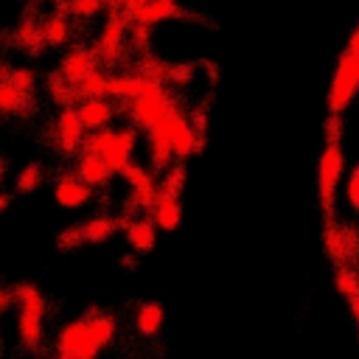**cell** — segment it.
I'll use <instances>...</instances> for the list:
<instances>
[{
  "label": "cell",
  "instance_id": "39",
  "mask_svg": "<svg viewBox=\"0 0 359 359\" xmlns=\"http://www.w3.org/2000/svg\"><path fill=\"white\" fill-rule=\"evenodd\" d=\"M345 50L353 53V56H359V25H353V31H351V36L345 42Z\"/></svg>",
  "mask_w": 359,
  "mask_h": 359
},
{
  "label": "cell",
  "instance_id": "26",
  "mask_svg": "<svg viewBox=\"0 0 359 359\" xmlns=\"http://www.w3.org/2000/svg\"><path fill=\"white\" fill-rule=\"evenodd\" d=\"M42 180H45V171H42V163H36V160H31V163H25L17 174H14V194L17 196H25V194H34L39 185H42Z\"/></svg>",
  "mask_w": 359,
  "mask_h": 359
},
{
  "label": "cell",
  "instance_id": "32",
  "mask_svg": "<svg viewBox=\"0 0 359 359\" xmlns=\"http://www.w3.org/2000/svg\"><path fill=\"white\" fill-rule=\"evenodd\" d=\"M185 180H188V171H185V163L177 160L171 168L163 171V180H160V191L163 194H171V196H180L182 188H185Z\"/></svg>",
  "mask_w": 359,
  "mask_h": 359
},
{
  "label": "cell",
  "instance_id": "25",
  "mask_svg": "<svg viewBox=\"0 0 359 359\" xmlns=\"http://www.w3.org/2000/svg\"><path fill=\"white\" fill-rule=\"evenodd\" d=\"M135 70H137L146 81H151V84H168L171 65H168V62H163V59H160V56H154V53H143V56H137Z\"/></svg>",
  "mask_w": 359,
  "mask_h": 359
},
{
  "label": "cell",
  "instance_id": "2",
  "mask_svg": "<svg viewBox=\"0 0 359 359\" xmlns=\"http://www.w3.org/2000/svg\"><path fill=\"white\" fill-rule=\"evenodd\" d=\"M342 180H345L342 140H325L320 151V165H317V199H320L323 224L337 219V188Z\"/></svg>",
  "mask_w": 359,
  "mask_h": 359
},
{
  "label": "cell",
  "instance_id": "18",
  "mask_svg": "<svg viewBox=\"0 0 359 359\" xmlns=\"http://www.w3.org/2000/svg\"><path fill=\"white\" fill-rule=\"evenodd\" d=\"M163 323H165V309H163V303H157V300H143V303H137V309H135V314H132V325H135V331H137L140 337H146V339L157 337V334L163 331Z\"/></svg>",
  "mask_w": 359,
  "mask_h": 359
},
{
  "label": "cell",
  "instance_id": "43",
  "mask_svg": "<svg viewBox=\"0 0 359 359\" xmlns=\"http://www.w3.org/2000/svg\"><path fill=\"white\" fill-rule=\"evenodd\" d=\"M53 359H67V356H59V353H56V356H53Z\"/></svg>",
  "mask_w": 359,
  "mask_h": 359
},
{
  "label": "cell",
  "instance_id": "30",
  "mask_svg": "<svg viewBox=\"0 0 359 359\" xmlns=\"http://www.w3.org/2000/svg\"><path fill=\"white\" fill-rule=\"evenodd\" d=\"M151 34H154V25L140 22V20H132V25H129V48L137 56L151 53Z\"/></svg>",
  "mask_w": 359,
  "mask_h": 359
},
{
  "label": "cell",
  "instance_id": "23",
  "mask_svg": "<svg viewBox=\"0 0 359 359\" xmlns=\"http://www.w3.org/2000/svg\"><path fill=\"white\" fill-rule=\"evenodd\" d=\"M84 317L90 320V328H93V334H95V339H98L101 348H107V345L115 342V337H118V317L112 311H104V309H95L93 306V309L84 311Z\"/></svg>",
  "mask_w": 359,
  "mask_h": 359
},
{
  "label": "cell",
  "instance_id": "11",
  "mask_svg": "<svg viewBox=\"0 0 359 359\" xmlns=\"http://www.w3.org/2000/svg\"><path fill=\"white\" fill-rule=\"evenodd\" d=\"M93 194H95V191H93L84 180H79L76 171H62V174H56V180H53V202H56L59 208H67V210L84 208V205L93 202Z\"/></svg>",
  "mask_w": 359,
  "mask_h": 359
},
{
  "label": "cell",
  "instance_id": "34",
  "mask_svg": "<svg viewBox=\"0 0 359 359\" xmlns=\"http://www.w3.org/2000/svg\"><path fill=\"white\" fill-rule=\"evenodd\" d=\"M3 81H8L11 87H17L20 93H34L36 76H34L28 67H11V70L3 73Z\"/></svg>",
  "mask_w": 359,
  "mask_h": 359
},
{
  "label": "cell",
  "instance_id": "27",
  "mask_svg": "<svg viewBox=\"0 0 359 359\" xmlns=\"http://www.w3.org/2000/svg\"><path fill=\"white\" fill-rule=\"evenodd\" d=\"M121 180H126V185L132 188V191H149V188H160V182H157V174L151 171V168H146V165H140L137 160H132L121 174H118Z\"/></svg>",
  "mask_w": 359,
  "mask_h": 359
},
{
  "label": "cell",
  "instance_id": "8",
  "mask_svg": "<svg viewBox=\"0 0 359 359\" xmlns=\"http://www.w3.org/2000/svg\"><path fill=\"white\" fill-rule=\"evenodd\" d=\"M154 132L157 135H163L165 140H168V146L174 149V154H177V160H188V157H194L196 151H202L205 149V137L194 129V123H191V115L180 107V109H174V112H168L157 126H154Z\"/></svg>",
  "mask_w": 359,
  "mask_h": 359
},
{
  "label": "cell",
  "instance_id": "12",
  "mask_svg": "<svg viewBox=\"0 0 359 359\" xmlns=\"http://www.w3.org/2000/svg\"><path fill=\"white\" fill-rule=\"evenodd\" d=\"M101 67V62H98V53L93 50V48H87V45H73L65 56H62V62H59V73L67 79V81H73V84H79V81H84L93 70H98Z\"/></svg>",
  "mask_w": 359,
  "mask_h": 359
},
{
  "label": "cell",
  "instance_id": "36",
  "mask_svg": "<svg viewBox=\"0 0 359 359\" xmlns=\"http://www.w3.org/2000/svg\"><path fill=\"white\" fill-rule=\"evenodd\" d=\"M345 199H348V208L359 216V163H353L345 177Z\"/></svg>",
  "mask_w": 359,
  "mask_h": 359
},
{
  "label": "cell",
  "instance_id": "5",
  "mask_svg": "<svg viewBox=\"0 0 359 359\" xmlns=\"http://www.w3.org/2000/svg\"><path fill=\"white\" fill-rule=\"evenodd\" d=\"M101 351L104 348L98 345V339L90 328V320L84 314L62 323L53 337V353L67 356V359H98Z\"/></svg>",
  "mask_w": 359,
  "mask_h": 359
},
{
  "label": "cell",
  "instance_id": "29",
  "mask_svg": "<svg viewBox=\"0 0 359 359\" xmlns=\"http://www.w3.org/2000/svg\"><path fill=\"white\" fill-rule=\"evenodd\" d=\"M107 84H109V73H104L101 67L93 70L84 81L76 84L79 101H87V98H107Z\"/></svg>",
  "mask_w": 359,
  "mask_h": 359
},
{
  "label": "cell",
  "instance_id": "13",
  "mask_svg": "<svg viewBox=\"0 0 359 359\" xmlns=\"http://www.w3.org/2000/svg\"><path fill=\"white\" fill-rule=\"evenodd\" d=\"M151 87V81H146L137 70H121V73H109V84H107V98L126 104L140 98L146 90Z\"/></svg>",
  "mask_w": 359,
  "mask_h": 359
},
{
  "label": "cell",
  "instance_id": "7",
  "mask_svg": "<svg viewBox=\"0 0 359 359\" xmlns=\"http://www.w3.org/2000/svg\"><path fill=\"white\" fill-rule=\"evenodd\" d=\"M129 25H132V17H126L123 11L118 8H109L107 20H104V28L93 45V50L98 53V62L101 65H112L118 67L123 59H126V48H129Z\"/></svg>",
  "mask_w": 359,
  "mask_h": 359
},
{
  "label": "cell",
  "instance_id": "31",
  "mask_svg": "<svg viewBox=\"0 0 359 359\" xmlns=\"http://www.w3.org/2000/svg\"><path fill=\"white\" fill-rule=\"evenodd\" d=\"M334 286L345 300L359 294V266H334Z\"/></svg>",
  "mask_w": 359,
  "mask_h": 359
},
{
  "label": "cell",
  "instance_id": "38",
  "mask_svg": "<svg viewBox=\"0 0 359 359\" xmlns=\"http://www.w3.org/2000/svg\"><path fill=\"white\" fill-rule=\"evenodd\" d=\"M0 311L3 314H8V311H17V294H14V283L8 286H3L0 289Z\"/></svg>",
  "mask_w": 359,
  "mask_h": 359
},
{
  "label": "cell",
  "instance_id": "17",
  "mask_svg": "<svg viewBox=\"0 0 359 359\" xmlns=\"http://www.w3.org/2000/svg\"><path fill=\"white\" fill-rule=\"evenodd\" d=\"M79 115L87 126V132H98V129H107L115 115H118V104L107 101V98H87V101H79Z\"/></svg>",
  "mask_w": 359,
  "mask_h": 359
},
{
  "label": "cell",
  "instance_id": "16",
  "mask_svg": "<svg viewBox=\"0 0 359 359\" xmlns=\"http://www.w3.org/2000/svg\"><path fill=\"white\" fill-rule=\"evenodd\" d=\"M123 236L129 250L135 255H143V252H151L157 244V224L151 222V216H132L123 227Z\"/></svg>",
  "mask_w": 359,
  "mask_h": 359
},
{
  "label": "cell",
  "instance_id": "33",
  "mask_svg": "<svg viewBox=\"0 0 359 359\" xmlns=\"http://www.w3.org/2000/svg\"><path fill=\"white\" fill-rule=\"evenodd\" d=\"M79 247H84L81 224H70V227L59 230V236H56V250L59 252H76Z\"/></svg>",
  "mask_w": 359,
  "mask_h": 359
},
{
  "label": "cell",
  "instance_id": "42",
  "mask_svg": "<svg viewBox=\"0 0 359 359\" xmlns=\"http://www.w3.org/2000/svg\"><path fill=\"white\" fill-rule=\"evenodd\" d=\"M8 205H11V194L6 191V194H3V199H0V210H8Z\"/></svg>",
  "mask_w": 359,
  "mask_h": 359
},
{
  "label": "cell",
  "instance_id": "21",
  "mask_svg": "<svg viewBox=\"0 0 359 359\" xmlns=\"http://www.w3.org/2000/svg\"><path fill=\"white\" fill-rule=\"evenodd\" d=\"M149 216H151V222L160 230H165V233L177 230L180 222H182V202H180V196H171V194L160 191V199H157V205H154V210Z\"/></svg>",
  "mask_w": 359,
  "mask_h": 359
},
{
  "label": "cell",
  "instance_id": "22",
  "mask_svg": "<svg viewBox=\"0 0 359 359\" xmlns=\"http://www.w3.org/2000/svg\"><path fill=\"white\" fill-rule=\"evenodd\" d=\"M118 230H121V219L118 216H107V213H95V216H90V219L81 222L84 244H104Z\"/></svg>",
  "mask_w": 359,
  "mask_h": 359
},
{
  "label": "cell",
  "instance_id": "15",
  "mask_svg": "<svg viewBox=\"0 0 359 359\" xmlns=\"http://www.w3.org/2000/svg\"><path fill=\"white\" fill-rule=\"evenodd\" d=\"M135 20L149 22V25H157V22H165V20H196V22H202V17L188 11L180 0H146Z\"/></svg>",
  "mask_w": 359,
  "mask_h": 359
},
{
  "label": "cell",
  "instance_id": "40",
  "mask_svg": "<svg viewBox=\"0 0 359 359\" xmlns=\"http://www.w3.org/2000/svg\"><path fill=\"white\" fill-rule=\"evenodd\" d=\"M348 311H351V317H353V323L359 325V294H353V297H348Z\"/></svg>",
  "mask_w": 359,
  "mask_h": 359
},
{
  "label": "cell",
  "instance_id": "6",
  "mask_svg": "<svg viewBox=\"0 0 359 359\" xmlns=\"http://www.w3.org/2000/svg\"><path fill=\"white\" fill-rule=\"evenodd\" d=\"M359 93V56L342 50L328 84V95H325V112L328 115H342L351 101Z\"/></svg>",
  "mask_w": 359,
  "mask_h": 359
},
{
  "label": "cell",
  "instance_id": "37",
  "mask_svg": "<svg viewBox=\"0 0 359 359\" xmlns=\"http://www.w3.org/2000/svg\"><path fill=\"white\" fill-rule=\"evenodd\" d=\"M143 3L146 0H109V8H118V11H123L126 17H137V11L143 8Z\"/></svg>",
  "mask_w": 359,
  "mask_h": 359
},
{
  "label": "cell",
  "instance_id": "35",
  "mask_svg": "<svg viewBox=\"0 0 359 359\" xmlns=\"http://www.w3.org/2000/svg\"><path fill=\"white\" fill-rule=\"evenodd\" d=\"M104 6H109V0H67V8L81 20H93Z\"/></svg>",
  "mask_w": 359,
  "mask_h": 359
},
{
  "label": "cell",
  "instance_id": "9",
  "mask_svg": "<svg viewBox=\"0 0 359 359\" xmlns=\"http://www.w3.org/2000/svg\"><path fill=\"white\" fill-rule=\"evenodd\" d=\"M323 250L334 266H359V230L337 219L323 224Z\"/></svg>",
  "mask_w": 359,
  "mask_h": 359
},
{
  "label": "cell",
  "instance_id": "28",
  "mask_svg": "<svg viewBox=\"0 0 359 359\" xmlns=\"http://www.w3.org/2000/svg\"><path fill=\"white\" fill-rule=\"evenodd\" d=\"M42 34H45V42L48 45H65L70 39V22L62 11L50 14L42 20Z\"/></svg>",
  "mask_w": 359,
  "mask_h": 359
},
{
  "label": "cell",
  "instance_id": "41",
  "mask_svg": "<svg viewBox=\"0 0 359 359\" xmlns=\"http://www.w3.org/2000/svg\"><path fill=\"white\" fill-rule=\"evenodd\" d=\"M121 264H123L126 269H132V266H137V258H135V255H123V258H121Z\"/></svg>",
  "mask_w": 359,
  "mask_h": 359
},
{
  "label": "cell",
  "instance_id": "20",
  "mask_svg": "<svg viewBox=\"0 0 359 359\" xmlns=\"http://www.w3.org/2000/svg\"><path fill=\"white\" fill-rule=\"evenodd\" d=\"M0 109H3L6 118H11V115H31L36 109V98H34V93H20L8 81H0Z\"/></svg>",
  "mask_w": 359,
  "mask_h": 359
},
{
  "label": "cell",
  "instance_id": "19",
  "mask_svg": "<svg viewBox=\"0 0 359 359\" xmlns=\"http://www.w3.org/2000/svg\"><path fill=\"white\" fill-rule=\"evenodd\" d=\"M146 135V157H149V168L157 174H163L165 168H171L174 163H177V154H174V149L168 146V140L163 137V135H157L154 129H149V132H143Z\"/></svg>",
  "mask_w": 359,
  "mask_h": 359
},
{
  "label": "cell",
  "instance_id": "24",
  "mask_svg": "<svg viewBox=\"0 0 359 359\" xmlns=\"http://www.w3.org/2000/svg\"><path fill=\"white\" fill-rule=\"evenodd\" d=\"M45 90H48V98L59 107V109H65V107H79V93H76V84L73 81H67L59 70H53L50 76H48V81H45Z\"/></svg>",
  "mask_w": 359,
  "mask_h": 359
},
{
  "label": "cell",
  "instance_id": "14",
  "mask_svg": "<svg viewBox=\"0 0 359 359\" xmlns=\"http://www.w3.org/2000/svg\"><path fill=\"white\" fill-rule=\"evenodd\" d=\"M73 171H76L79 180H84L93 191H104V188L112 182V177H115V171L109 168V163H107L101 154H90V151H81V154L76 157Z\"/></svg>",
  "mask_w": 359,
  "mask_h": 359
},
{
  "label": "cell",
  "instance_id": "10",
  "mask_svg": "<svg viewBox=\"0 0 359 359\" xmlns=\"http://www.w3.org/2000/svg\"><path fill=\"white\" fill-rule=\"evenodd\" d=\"M87 137V126L79 115V107H65L56 112L50 126V146L59 157H79Z\"/></svg>",
  "mask_w": 359,
  "mask_h": 359
},
{
  "label": "cell",
  "instance_id": "4",
  "mask_svg": "<svg viewBox=\"0 0 359 359\" xmlns=\"http://www.w3.org/2000/svg\"><path fill=\"white\" fill-rule=\"evenodd\" d=\"M118 104V101H115ZM180 109V101L177 95L168 90V84H151L140 98L135 101H126V104H118V112H126L129 115V123L137 126L140 132H149L154 129L168 112Z\"/></svg>",
  "mask_w": 359,
  "mask_h": 359
},
{
  "label": "cell",
  "instance_id": "3",
  "mask_svg": "<svg viewBox=\"0 0 359 359\" xmlns=\"http://www.w3.org/2000/svg\"><path fill=\"white\" fill-rule=\"evenodd\" d=\"M135 146H137V126H121V129H98V132H87L84 137V146L81 151H90V154H101L109 168L115 174H121L135 157Z\"/></svg>",
  "mask_w": 359,
  "mask_h": 359
},
{
  "label": "cell",
  "instance_id": "1",
  "mask_svg": "<svg viewBox=\"0 0 359 359\" xmlns=\"http://www.w3.org/2000/svg\"><path fill=\"white\" fill-rule=\"evenodd\" d=\"M14 294H17V342L25 353H39L42 342H45V314H48V300L39 292L36 283L31 280H20L14 283Z\"/></svg>",
  "mask_w": 359,
  "mask_h": 359
}]
</instances>
